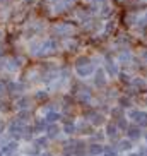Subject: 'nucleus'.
Instances as JSON below:
<instances>
[{
  "label": "nucleus",
  "instance_id": "1",
  "mask_svg": "<svg viewBox=\"0 0 147 156\" xmlns=\"http://www.w3.org/2000/svg\"><path fill=\"white\" fill-rule=\"evenodd\" d=\"M75 69H77V72L80 74V76H89V74L94 70V67H92V64L87 58H80L77 64H75Z\"/></svg>",
  "mask_w": 147,
  "mask_h": 156
},
{
  "label": "nucleus",
  "instance_id": "2",
  "mask_svg": "<svg viewBox=\"0 0 147 156\" xmlns=\"http://www.w3.org/2000/svg\"><path fill=\"white\" fill-rule=\"evenodd\" d=\"M21 127H22V124H21V122H12V124H10V127H9V130H10L12 134H15V132L19 134L21 130H22Z\"/></svg>",
  "mask_w": 147,
  "mask_h": 156
},
{
  "label": "nucleus",
  "instance_id": "3",
  "mask_svg": "<svg viewBox=\"0 0 147 156\" xmlns=\"http://www.w3.org/2000/svg\"><path fill=\"white\" fill-rule=\"evenodd\" d=\"M19 65H21V64H19V62H15V58H12V60L9 62V69H10V70L19 69Z\"/></svg>",
  "mask_w": 147,
  "mask_h": 156
},
{
  "label": "nucleus",
  "instance_id": "4",
  "mask_svg": "<svg viewBox=\"0 0 147 156\" xmlns=\"http://www.w3.org/2000/svg\"><path fill=\"white\" fill-rule=\"evenodd\" d=\"M56 119H58V115L53 113V112H51V113H48V117H46V120H50V122H53V120H56Z\"/></svg>",
  "mask_w": 147,
  "mask_h": 156
},
{
  "label": "nucleus",
  "instance_id": "5",
  "mask_svg": "<svg viewBox=\"0 0 147 156\" xmlns=\"http://www.w3.org/2000/svg\"><path fill=\"white\" fill-rule=\"evenodd\" d=\"M56 132H58V129H56V127H50V136H51V137L56 136Z\"/></svg>",
  "mask_w": 147,
  "mask_h": 156
},
{
  "label": "nucleus",
  "instance_id": "6",
  "mask_svg": "<svg viewBox=\"0 0 147 156\" xmlns=\"http://www.w3.org/2000/svg\"><path fill=\"white\" fill-rule=\"evenodd\" d=\"M26 101H28V100H21V101H19V106H21V108H24V106H28V103H26Z\"/></svg>",
  "mask_w": 147,
  "mask_h": 156
},
{
  "label": "nucleus",
  "instance_id": "7",
  "mask_svg": "<svg viewBox=\"0 0 147 156\" xmlns=\"http://www.w3.org/2000/svg\"><path fill=\"white\" fill-rule=\"evenodd\" d=\"M0 93H4V84L0 83Z\"/></svg>",
  "mask_w": 147,
  "mask_h": 156
},
{
  "label": "nucleus",
  "instance_id": "8",
  "mask_svg": "<svg viewBox=\"0 0 147 156\" xmlns=\"http://www.w3.org/2000/svg\"><path fill=\"white\" fill-rule=\"evenodd\" d=\"M2 129H4V124H0V132H2Z\"/></svg>",
  "mask_w": 147,
  "mask_h": 156
},
{
  "label": "nucleus",
  "instance_id": "9",
  "mask_svg": "<svg viewBox=\"0 0 147 156\" xmlns=\"http://www.w3.org/2000/svg\"><path fill=\"white\" fill-rule=\"evenodd\" d=\"M43 156H50V154H43Z\"/></svg>",
  "mask_w": 147,
  "mask_h": 156
},
{
  "label": "nucleus",
  "instance_id": "10",
  "mask_svg": "<svg viewBox=\"0 0 147 156\" xmlns=\"http://www.w3.org/2000/svg\"><path fill=\"white\" fill-rule=\"evenodd\" d=\"M0 156H2V151H0Z\"/></svg>",
  "mask_w": 147,
  "mask_h": 156
},
{
  "label": "nucleus",
  "instance_id": "11",
  "mask_svg": "<svg viewBox=\"0 0 147 156\" xmlns=\"http://www.w3.org/2000/svg\"><path fill=\"white\" fill-rule=\"evenodd\" d=\"M94 2H96V0H94Z\"/></svg>",
  "mask_w": 147,
  "mask_h": 156
}]
</instances>
